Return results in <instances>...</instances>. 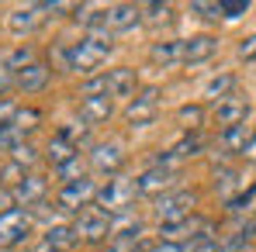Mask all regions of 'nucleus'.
Returning a JSON list of instances; mask_svg holds the SVG:
<instances>
[{"label":"nucleus","instance_id":"obj_13","mask_svg":"<svg viewBox=\"0 0 256 252\" xmlns=\"http://www.w3.org/2000/svg\"><path fill=\"white\" fill-rule=\"evenodd\" d=\"M138 180V194L142 197H163V194H170V190H176V180H180V173L173 166H149L142 176H135Z\"/></svg>","mask_w":256,"mask_h":252},{"label":"nucleus","instance_id":"obj_31","mask_svg":"<svg viewBox=\"0 0 256 252\" xmlns=\"http://www.w3.org/2000/svg\"><path fill=\"white\" fill-rule=\"evenodd\" d=\"M10 163H14V166H21L24 173H28V169L38 163V149H35L32 142H21V145H14V149H10Z\"/></svg>","mask_w":256,"mask_h":252},{"label":"nucleus","instance_id":"obj_4","mask_svg":"<svg viewBox=\"0 0 256 252\" xmlns=\"http://www.w3.org/2000/svg\"><path fill=\"white\" fill-rule=\"evenodd\" d=\"M201 239H214V221L204 214H190L176 225H163L160 228V242H176V246H194Z\"/></svg>","mask_w":256,"mask_h":252},{"label":"nucleus","instance_id":"obj_28","mask_svg":"<svg viewBox=\"0 0 256 252\" xmlns=\"http://www.w3.org/2000/svg\"><path fill=\"white\" fill-rule=\"evenodd\" d=\"M232 93H236V76L232 73H222V76H214L212 83L204 86V100L208 104H218V100H225Z\"/></svg>","mask_w":256,"mask_h":252},{"label":"nucleus","instance_id":"obj_43","mask_svg":"<svg viewBox=\"0 0 256 252\" xmlns=\"http://www.w3.org/2000/svg\"><path fill=\"white\" fill-rule=\"evenodd\" d=\"M242 159H250V163H256V131L250 135V142H246V149H242Z\"/></svg>","mask_w":256,"mask_h":252},{"label":"nucleus","instance_id":"obj_34","mask_svg":"<svg viewBox=\"0 0 256 252\" xmlns=\"http://www.w3.org/2000/svg\"><path fill=\"white\" fill-rule=\"evenodd\" d=\"M48 69H56V73H73V69H70V45H52V48H48Z\"/></svg>","mask_w":256,"mask_h":252},{"label":"nucleus","instance_id":"obj_37","mask_svg":"<svg viewBox=\"0 0 256 252\" xmlns=\"http://www.w3.org/2000/svg\"><path fill=\"white\" fill-rule=\"evenodd\" d=\"M222 3V17H242L246 10H250V0H218Z\"/></svg>","mask_w":256,"mask_h":252},{"label":"nucleus","instance_id":"obj_7","mask_svg":"<svg viewBox=\"0 0 256 252\" xmlns=\"http://www.w3.org/2000/svg\"><path fill=\"white\" fill-rule=\"evenodd\" d=\"M35 214L28 208H10L7 214H0V249H24V239L32 235Z\"/></svg>","mask_w":256,"mask_h":252},{"label":"nucleus","instance_id":"obj_2","mask_svg":"<svg viewBox=\"0 0 256 252\" xmlns=\"http://www.w3.org/2000/svg\"><path fill=\"white\" fill-rule=\"evenodd\" d=\"M114 52V42L104 35H84L80 42H70V69L80 76H97L100 66L108 62V55Z\"/></svg>","mask_w":256,"mask_h":252},{"label":"nucleus","instance_id":"obj_9","mask_svg":"<svg viewBox=\"0 0 256 252\" xmlns=\"http://www.w3.org/2000/svg\"><path fill=\"white\" fill-rule=\"evenodd\" d=\"M97 201V183L86 176V180H76V183H66V187H59V194H56V204L59 211H66V214H80L84 208H90Z\"/></svg>","mask_w":256,"mask_h":252},{"label":"nucleus","instance_id":"obj_24","mask_svg":"<svg viewBox=\"0 0 256 252\" xmlns=\"http://www.w3.org/2000/svg\"><path fill=\"white\" fill-rule=\"evenodd\" d=\"M250 135H253V128H250V125L225 128V131H218V145H222V149H225L228 156H242V149H246Z\"/></svg>","mask_w":256,"mask_h":252},{"label":"nucleus","instance_id":"obj_3","mask_svg":"<svg viewBox=\"0 0 256 252\" xmlns=\"http://www.w3.org/2000/svg\"><path fill=\"white\" fill-rule=\"evenodd\" d=\"M135 197H142L138 194V180H132V176H111L108 183H100L97 187V208H104L108 214H125V211H132V204H135Z\"/></svg>","mask_w":256,"mask_h":252},{"label":"nucleus","instance_id":"obj_11","mask_svg":"<svg viewBox=\"0 0 256 252\" xmlns=\"http://www.w3.org/2000/svg\"><path fill=\"white\" fill-rule=\"evenodd\" d=\"M250 100L236 90L232 97H225V100H218L212 104V121L218 125V131H225V128H236V125H246L250 121Z\"/></svg>","mask_w":256,"mask_h":252},{"label":"nucleus","instance_id":"obj_8","mask_svg":"<svg viewBox=\"0 0 256 252\" xmlns=\"http://www.w3.org/2000/svg\"><path fill=\"white\" fill-rule=\"evenodd\" d=\"M138 24H142V3H108L104 7V28H100V35L114 38V35L135 31Z\"/></svg>","mask_w":256,"mask_h":252},{"label":"nucleus","instance_id":"obj_12","mask_svg":"<svg viewBox=\"0 0 256 252\" xmlns=\"http://www.w3.org/2000/svg\"><path fill=\"white\" fill-rule=\"evenodd\" d=\"M156 111H160V93H156V86H146V90H138V93L128 100L125 121L132 128H146V125L156 121Z\"/></svg>","mask_w":256,"mask_h":252},{"label":"nucleus","instance_id":"obj_36","mask_svg":"<svg viewBox=\"0 0 256 252\" xmlns=\"http://www.w3.org/2000/svg\"><path fill=\"white\" fill-rule=\"evenodd\" d=\"M236 55H239L242 62H256V31H253V35H246V38H239Z\"/></svg>","mask_w":256,"mask_h":252},{"label":"nucleus","instance_id":"obj_39","mask_svg":"<svg viewBox=\"0 0 256 252\" xmlns=\"http://www.w3.org/2000/svg\"><path fill=\"white\" fill-rule=\"evenodd\" d=\"M225 249V242H218V235L214 239H201V242H194V246H187V252H222Z\"/></svg>","mask_w":256,"mask_h":252},{"label":"nucleus","instance_id":"obj_23","mask_svg":"<svg viewBox=\"0 0 256 252\" xmlns=\"http://www.w3.org/2000/svg\"><path fill=\"white\" fill-rule=\"evenodd\" d=\"M212 187H214V194L218 197H236L239 190H242V176H239V169H232V166H218L212 173Z\"/></svg>","mask_w":256,"mask_h":252},{"label":"nucleus","instance_id":"obj_44","mask_svg":"<svg viewBox=\"0 0 256 252\" xmlns=\"http://www.w3.org/2000/svg\"><path fill=\"white\" fill-rule=\"evenodd\" d=\"M10 252H28V249H10Z\"/></svg>","mask_w":256,"mask_h":252},{"label":"nucleus","instance_id":"obj_6","mask_svg":"<svg viewBox=\"0 0 256 252\" xmlns=\"http://www.w3.org/2000/svg\"><path fill=\"white\" fill-rule=\"evenodd\" d=\"M73 235H76V242H90V246H97L104 239L111 242V214L97 204L84 208L73 218Z\"/></svg>","mask_w":256,"mask_h":252},{"label":"nucleus","instance_id":"obj_33","mask_svg":"<svg viewBox=\"0 0 256 252\" xmlns=\"http://www.w3.org/2000/svg\"><path fill=\"white\" fill-rule=\"evenodd\" d=\"M4 59H7V66H10L14 73H21L24 66H32V62H35V48H32V45H18V48H14V52H7Z\"/></svg>","mask_w":256,"mask_h":252},{"label":"nucleus","instance_id":"obj_25","mask_svg":"<svg viewBox=\"0 0 256 252\" xmlns=\"http://www.w3.org/2000/svg\"><path fill=\"white\" fill-rule=\"evenodd\" d=\"M80 156V149H73L70 142H62L59 135H52L48 138V145H45V159L52 163V169H59V166H66L70 159H76Z\"/></svg>","mask_w":256,"mask_h":252},{"label":"nucleus","instance_id":"obj_20","mask_svg":"<svg viewBox=\"0 0 256 252\" xmlns=\"http://www.w3.org/2000/svg\"><path fill=\"white\" fill-rule=\"evenodd\" d=\"M149 62H156L160 69H176V66H184V48H180V38H170V42H152V45H149Z\"/></svg>","mask_w":256,"mask_h":252},{"label":"nucleus","instance_id":"obj_40","mask_svg":"<svg viewBox=\"0 0 256 252\" xmlns=\"http://www.w3.org/2000/svg\"><path fill=\"white\" fill-rule=\"evenodd\" d=\"M18 111H21V107H18L14 100H7V97H4V100H0V128H7V125H10Z\"/></svg>","mask_w":256,"mask_h":252},{"label":"nucleus","instance_id":"obj_21","mask_svg":"<svg viewBox=\"0 0 256 252\" xmlns=\"http://www.w3.org/2000/svg\"><path fill=\"white\" fill-rule=\"evenodd\" d=\"M76 246V235H73V225H48L42 235V246L38 252H70Z\"/></svg>","mask_w":256,"mask_h":252},{"label":"nucleus","instance_id":"obj_16","mask_svg":"<svg viewBox=\"0 0 256 252\" xmlns=\"http://www.w3.org/2000/svg\"><path fill=\"white\" fill-rule=\"evenodd\" d=\"M52 80V69H48V62L42 59H35L32 66H24L18 76H14V90H21V93H42L45 86Z\"/></svg>","mask_w":256,"mask_h":252},{"label":"nucleus","instance_id":"obj_10","mask_svg":"<svg viewBox=\"0 0 256 252\" xmlns=\"http://www.w3.org/2000/svg\"><path fill=\"white\" fill-rule=\"evenodd\" d=\"M86 163L94 173H100V176H118L122 166H125V149L118 145V142H94L90 145V152H86Z\"/></svg>","mask_w":256,"mask_h":252},{"label":"nucleus","instance_id":"obj_14","mask_svg":"<svg viewBox=\"0 0 256 252\" xmlns=\"http://www.w3.org/2000/svg\"><path fill=\"white\" fill-rule=\"evenodd\" d=\"M38 118H42V114H38L35 107H24V111H18L10 125L0 128V149H7V152H10L14 145L28 142V135H32L35 128H38Z\"/></svg>","mask_w":256,"mask_h":252},{"label":"nucleus","instance_id":"obj_18","mask_svg":"<svg viewBox=\"0 0 256 252\" xmlns=\"http://www.w3.org/2000/svg\"><path fill=\"white\" fill-rule=\"evenodd\" d=\"M142 232H146V221H142L135 211L111 214V242H132V239H142Z\"/></svg>","mask_w":256,"mask_h":252},{"label":"nucleus","instance_id":"obj_42","mask_svg":"<svg viewBox=\"0 0 256 252\" xmlns=\"http://www.w3.org/2000/svg\"><path fill=\"white\" fill-rule=\"evenodd\" d=\"M149 252H187V246H176V242H156Z\"/></svg>","mask_w":256,"mask_h":252},{"label":"nucleus","instance_id":"obj_22","mask_svg":"<svg viewBox=\"0 0 256 252\" xmlns=\"http://www.w3.org/2000/svg\"><path fill=\"white\" fill-rule=\"evenodd\" d=\"M42 21V3H28V7H18L7 14V28L14 35H24V31H35V24Z\"/></svg>","mask_w":256,"mask_h":252},{"label":"nucleus","instance_id":"obj_27","mask_svg":"<svg viewBox=\"0 0 256 252\" xmlns=\"http://www.w3.org/2000/svg\"><path fill=\"white\" fill-rule=\"evenodd\" d=\"M173 21V3H142V24H149V28H166Z\"/></svg>","mask_w":256,"mask_h":252},{"label":"nucleus","instance_id":"obj_30","mask_svg":"<svg viewBox=\"0 0 256 252\" xmlns=\"http://www.w3.org/2000/svg\"><path fill=\"white\" fill-rule=\"evenodd\" d=\"M176 121L187 128V131H201V125H204V107L201 104H184L176 111Z\"/></svg>","mask_w":256,"mask_h":252},{"label":"nucleus","instance_id":"obj_29","mask_svg":"<svg viewBox=\"0 0 256 252\" xmlns=\"http://www.w3.org/2000/svg\"><path fill=\"white\" fill-rule=\"evenodd\" d=\"M86 169H90V163H86V156H76V159H70L66 166L56 169V176H59V183L66 187V183H76V180H86Z\"/></svg>","mask_w":256,"mask_h":252},{"label":"nucleus","instance_id":"obj_17","mask_svg":"<svg viewBox=\"0 0 256 252\" xmlns=\"http://www.w3.org/2000/svg\"><path fill=\"white\" fill-rule=\"evenodd\" d=\"M180 48H184V66H198V62H208L218 52V38L214 35H190V38H180Z\"/></svg>","mask_w":256,"mask_h":252},{"label":"nucleus","instance_id":"obj_41","mask_svg":"<svg viewBox=\"0 0 256 252\" xmlns=\"http://www.w3.org/2000/svg\"><path fill=\"white\" fill-rule=\"evenodd\" d=\"M10 208H18V204H14V197H10V190H7V187H0V214H7Z\"/></svg>","mask_w":256,"mask_h":252},{"label":"nucleus","instance_id":"obj_26","mask_svg":"<svg viewBox=\"0 0 256 252\" xmlns=\"http://www.w3.org/2000/svg\"><path fill=\"white\" fill-rule=\"evenodd\" d=\"M56 135H59L62 142H70L73 149H84V145H90V125H86V121H66V125L56 128Z\"/></svg>","mask_w":256,"mask_h":252},{"label":"nucleus","instance_id":"obj_15","mask_svg":"<svg viewBox=\"0 0 256 252\" xmlns=\"http://www.w3.org/2000/svg\"><path fill=\"white\" fill-rule=\"evenodd\" d=\"M45 194H48V180L38 176V173H24V176L10 187V197H14L18 208H38L45 201Z\"/></svg>","mask_w":256,"mask_h":252},{"label":"nucleus","instance_id":"obj_35","mask_svg":"<svg viewBox=\"0 0 256 252\" xmlns=\"http://www.w3.org/2000/svg\"><path fill=\"white\" fill-rule=\"evenodd\" d=\"M190 10L201 14V17H208V21H218V17H222V3H218V0H194Z\"/></svg>","mask_w":256,"mask_h":252},{"label":"nucleus","instance_id":"obj_19","mask_svg":"<svg viewBox=\"0 0 256 252\" xmlns=\"http://www.w3.org/2000/svg\"><path fill=\"white\" fill-rule=\"evenodd\" d=\"M76 111H80V121H86L94 128V125H104L114 114V100H108V97H80Z\"/></svg>","mask_w":256,"mask_h":252},{"label":"nucleus","instance_id":"obj_1","mask_svg":"<svg viewBox=\"0 0 256 252\" xmlns=\"http://www.w3.org/2000/svg\"><path fill=\"white\" fill-rule=\"evenodd\" d=\"M138 93V73L132 66H114L97 76H90L80 97H108V100H132Z\"/></svg>","mask_w":256,"mask_h":252},{"label":"nucleus","instance_id":"obj_5","mask_svg":"<svg viewBox=\"0 0 256 252\" xmlns=\"http://www.w3.org/2000/svg\"><path fill=\"white\" fill-rule=\"evenodd\" d=\"M198 208V197H194V190H170V194H163V197H156L152 201V218L160 221V228L163 225H176V221H184V218H190Z\"/></svg>","mask_w":256,"mask_h":252},{"label":"nucleus","instance_id":"obj_32","mask_svg":"<svg viewBox=\"0 0 256 252\" xmlns=\"http://www.w3.org/2000/svg\"><path fill=\"white\" fill-rule=\"evenodd\" d=\"M253 201H256V183H250V190L242 187L236 197H228V201H225V211H228V214H242V211H250Z\"/></svg>","mask_w":256,"mask_h":252},{"label":"nucleus","instance_id":"obj_38","mask_svg":"<svg viewBox=\"0 0 256 252\" xmlns=\"http://www.w3.org/2000/svg\"><path fill=\"white\" fill-rule=\"evenodd\" d=\"M14 76H18V73H14V69L7 66V59L0 55V100H4L7 90H14Z\"/></svg>","mask_w":256,"mask_h":252}]
</instances>
